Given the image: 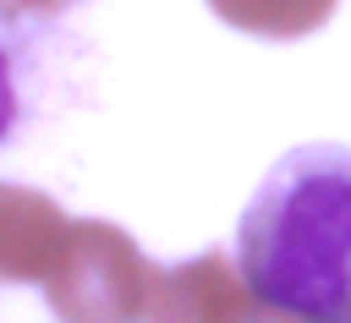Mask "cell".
Segmentation results:
<instances>
[{
	"instance_id": "obj_1",
	"label": "cell",
	"mask_w": 351,
	"mask_h": 323,
	"mask_svg": "<svg viewBox=\"0 0 351 323\" xmlns=\"http://www.w3.org/2000/svg\"><path fill=\"white\" fill-rule=\"evenodd\" d=\"M236 274L263 312L351 318V148L307 142L269 164L236 224Z\"/></svg>"
},
{
	"instance_id": "obj_2",
	"label": "cell",
	"mask_w": 351,
	"mask_h": 323,
	"mask_svg": "<svg viewBox=\"0 0 351 323\" xmlns=\"http://www.w3.org/2000/svg\"><path fill=\"white\" fill-rule=\"evenodd\" d=\"M230 27L258 33V38H302L318 33L340 0H208Z\"/></svg>"
},
{
	"instance_id": "obj_3",
	"label": "cell",
	"mask_w": 351,
	"mask_h": 323,
	"mask_svg": "<svg viewBox=\"0 0 351 323\" xmlns=\"http://www.w3.org/2000/svg\"><path fill=\"white\" fill-rule=\"evenodd\" d=\"M22 71H27V33H22L16 5L0 0V142L22 126V109H27Z\"/></svg>"
}]
</instances>
